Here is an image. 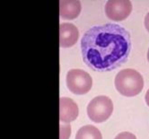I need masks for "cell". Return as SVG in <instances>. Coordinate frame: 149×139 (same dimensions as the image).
Here are the masks:
<instances>
[{"label": "cell", "instance_id": "cell-1", "mask_svg": "<svg viewBox=\"0 0 149 139\" xmlns=\"http://www.w3.org/2000/svg\"><path fill=\"white\" fill-rule=\"evenodd\" d=\"M84 62L94 71L109 72L121 66L131 51L130 31L116 24L90 28L81 40Z\"/></svg>", "mask_w": 149, "mask_h": 139}, {"label": "cell", "instance_id": "cell-2", "mask_svg": "<svg viewBox=\"0 0 149 139\" xmlns=\"http://www.w3.org/2000/svg\"><path fill=\"white\" fill-rule=\"evenodd\" d=\"M114 83L117 91L120 94L127 97H134L143 90L144 79L137 71L127 68L117 74Z\"/></svg>", "mask_w": 149, "mask_h": 139}, {"label": "cell", "instance_id": "cell-3", "mask_svg": "<svg viewBox=\"0 0 149 139\" xmlns=\"http://www.w3.org/2000/svg\"><path fill=\"white\" fill-rule=\"evenodd\" d=\"M113 111L112 101L105 95L93 98L87 106L89 119L95 123H102L107 120Z\"/></svg>", "mask_w": 149, "mask_h": 139}, {"label": "cell", "instance_id": "cell-4", "mask_svg": "<svg viewBox=\"0 0 149 139\" xmlns=\"http://www.w3.org/2000/svg\"><path fill=\"white\" fill-rule=\"evenodd\" d=\"M67 85L73 93L83 95L91 90L93 79L87 72L82 69H71L67 74Z\"/></svg>", "mask_w": 149, "mask_h": 139}, {"label": "cell", "instance_id": "cell-5", "mask_svg": "<svg viewBox=\"0 0 149 139\" xmlns=\"http://www.w3.org/2000/svg\"><path fill=\"white\" fill-rule=\"evenodd\" d=\"M132 4L129 0H110L105 5V14L111 20L120 22L129 17Z\"/></svg>", "mask_w": 149, "mask_h": 139}, {"label": "cell", "instance_id": "cell-6", "mask_svg": "<svg viewBox=\"0 0 149 139\" xmlns=\"http://www.w3.org/2000/svg\"><path fill=\"white\" fill-rule=\"evenodd\" d=\"M79 31L76 25L70 23L61 24L59 26V44L62 48H70L77 42Z\"/></svg>", "mask_w": 149, "mask_h": 139}, {"label": "cell", "instance_id": "cell-7", "mask_svg": "<svg viewBox=\"0 0 149 139\" xmlns=\"http://www.w3.org/2000/svg\"><path fill=\"white\" fill-rule=\"evenodd\" d=\"M78 107L72 99L62 97L59 100V120L61 122L69 123L78 116Z\"/></svg>", "mask_w": 149, "mask_h": 139}, {"label": "cell", "instance_id": "cell-8", "mask_svg": "<svg viewBox=\"0 0 149 139\" xmlns=\"http://www.w3.org/2000/svg\"><path fill=\"white\" fill-rule=\"evenodd\" d=\"M81 3L77 0L59 2V13L60 16L64 19L72 20L77 18L81 12Z\"/></svg>", "mask_w": 149, "mask_h": 139}, {"label": "cell", "instance_id": "cell-9", "mask_svg": "<svg viewBox=\"0 0 149 139\" xmlns=\"http://www.w3.org/2000/svg\"><path fill=\"white\" fill-rule=\"evenodd\" d=\"M76 139H102V136L97 127L86 125L82 126L77 131Z\"/></svg>", "mask_w": 149, "mask_h": 139}, {"label": "cell", "instance_id": "cell-10", "mask_svg": "<svg viewBox=\"0 0 149 139\" xmlns=\"http://www.w3.org/2000/svg\"><path fill=\"white\" fill-rule=\"evenodd\" d=\"M71 129L69 125H60V139H68L70 136Z\"/></svg>", "mask_w": 149, "mask_h": 139}, {"label": "cell", "instance_id": "cell-11", "mask_svg": "<svg viewBox=\"0 0 149 139\" xmlns=\"http://www.w3.org/2000/svg\"><path fill=\"white\" fill-rule=\"evenodd\" d=\"M114 139H136V137L130 132H121L118 136H116Z\"/></svg>", "mask_w": 149, "mask_h": 139}, {"label": "cell", "instance_id": "cell-12", "mask_svg": "<svg viewBox=\"0 0 149 139\" xmlns=\"http://www.w3.org/2000/svg\"><path fill=\"white\" fill-rule=\"evenodd\" d=\"M145 26H146V30L148 31V33H149V12L145 17Z\"/></svg>", "mask_w": 149, "mask_h": 139}, {"label": "cell", "instance_id": "cell-13", "mask_svg": "<svg viewBox=\"0 0 149 139\" xmlns=\"http://www.w3.org/2000/svg\"><path fill=\"white\" fill-rule=\"evenodd\" d=\"M145 100H146V104H147V105H148V107H149V89H148V91H147V92H146V93Z\"/></svg>", "mask_w": 149, "mask_h": 139}, {"label": "cell", "instance_id": "cell-14", "mask_svg": "<svg viewBox=\"0 0 149 139\" xmlns=\"http://www.w3.org/2000/svg\"><path fill=\"white\" fill-rule=\"evenodd\" d=\"M147 59H148V61H149V49H148V51H147Z\"/></svg>", "mask_w": 149, "mask_h": 139}]
</instances>
